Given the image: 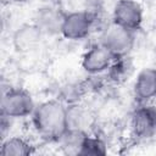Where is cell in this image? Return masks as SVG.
Wrapping results in <instances>:
<instances>
[{
    "label": "cell",
    "mask_w": 156,
    "mask_h": 156,
    "mask_svg": "<svg viewBox=\"0 0 156 156\" xmlns=\"http://www.w3.org/2000/svg\"><path fill=\"white\" fill-rule=\"evenodd\" d=\"M30 117L34 130L46 141H60L68 130L67 105L62 100L52 99L37 105Z\"/></svg>",
    "instance_id": "obj_1"
},
{
    "label": "cell",
    "mask_w": 156,
    "mask_h": 156,
    "mask_svg": "<svg viewBox=\"0 0 156 156\" xmlns=\"http://www.w3.org/2000/svg\"><path fill=\"white\" fill-rule=\"evenodd\" d=\"M35 106L29 91L22 88H10L1 98V115L10 119L32 116Z\"/></svg>",
    "instance_id": "obj_2"
},
{
    "label": "cell",
    "mask_w": 156,
    "mask_h": 156,
    "mask_svg": "<svg viewBox=\"0 0 156 156\" xmlns=\"http://www.w3.org/2000/svg\"><path fill=\"white\" fill-rule=\"evenodd\" d=\"M134 33L112 22L101 32L98 43L106 48L115 57L127 56L135 43Z\"/></svg>",
    "instance_id": "obj_3"
},
{
    "label": "cell",
    "mask_w": 156,
    "mask_h": 156,
    "mask_svg": "<svg viewBox=\"0 0 156 156\" xmlns=\"http://www.w3.org/2000/svg\"><path fill=\"white\" fill-rule=\"evenodd\" d=\"M94 26V16L89 11L84 10H73L69 12H66L62 28H61V35L72 41H78L85 39Z\"/></svg>",
    "instance_id": "obj_4"
},
{
    "label": "cell",
    "mask_w": 156,
    "mask_h": 156,
    "mask_svg": "<svg viewBox=\"0 0 156 156\" xmlns=\"http://www.w3.org/2000/svg\"><path fill=\"white\" fill-rule=\"evenodd\" d=\"M130 128L139 139H149L156 135V107L145 104H138L130 116Z\"/></svg>",
    "instance_id": "obj_5"
},
{
    "label": "cell",
    "mask_w": 156,
    "mask_h": 156,
    "mask_svg": "<svg viewBox=\"0 0 156 156\" xmlns=\"http://www.w3.org/2000/svg\"><path fill=\"white\" fill-rule=\"evenodd\" d=\"M143 7L135 0H118L112 11V22L136 32L143 24Z\"/></svg>",
    "instance_id": "obj_6"
},
{
    "label": "cell",
    "mask_w": 156,
    "mask_h": 156,
    "mask_svg": "<svg viewBox=\"0 0 156 156\" xmlns=\"http://www.w3.org/2000/svg\"><path fill=\"white\" fill-rule=\"evenodd\" d=\"M116 57L101 44L91 45L82 56V68L90 76L101 74L107 72Z\"/></svg>",
    "instance_id": "obj_7"
},
{
    "label": "cell",
    "mask_w": 156,
    "mask_h": 156,
    "mask_svg": "<svg viewBox=\"0 0 156 156\" xmlns=\"http://www.w3.org/2000/svg\"><path fill=\"white\" fill-rule=\"evenodd\" d=\"M65 12L60 9L46 6L37 11L34 16V24L39 28L43 35H56L61 34V28L65 18Z\"/></svg>",
    "instance_id": "obj_8"
},
{
    "label": "cell",
    "mask_w": 156,
    "mask_h": 156,
    "mask_svg": "<svg viewBox=\"0 0 156 156\" xmlns=\"http://www.w3.org/2000/svg\"><path fill=\"white\" fill-rule=\"evenodd\" d=\"M133 94L138 104H145L156 99V68L145 67L136 74Z\"/></svg>",
    "instance_id": "obj_9"
},
{
    "label": "cell",
    "mask_w": 156,
    "mask_h": 156,
    "mask_svg": "<svg viewBox=\"0 0 156 156\" xmlns=\"http://www.w3.org/2000/svg\"><path fill=\"white\" fill-rule=\"evenodd\" d=\"M41 38H43V33L34 23L23 24L13 33L12 44L18 52H28L38 46Z\"/></svg>",
    "instance_id": "obj_10"
},
{
    "label": "cell",
    "mask_w": 156,
    "mask_h": 156,
    "mask_svg": "<svg viewBox=\"0 0 156 156\" xmlns=\"http://www.w3.org/2000/svg\"><path fill=\"white\" fill-rule=\"evenodd\" d=\"M33 154V146L21 136H9L1 143V156H27Z\"/></svg>",
    "instance_id": "obj_11"
},
{
    "label": "cell",
    "mask_w": 156,
    "mask_h": 156,
    "mask_svg": "<svg viewBox=\"0 0 156 156\" xmlns=\"http://www.w3.org/2000/svg\"><path fill=\"white\" fill-rule=\"evenodd\" d=\"M87 134L88 133L85 130L68 129L58 141L62 151L66 155H79Z\"/></svg>",
    "instance_id": "obj_12"
},
{
    "label": "cell",
    "mask_w": 156,
    "mask_h": 156,
    "mask_svg": "<svg viewBox=\"0 0 156 156\" xmlns=\"http://www.w3.org/2000/svg\"><path fill=\"white\" fill-rule=\"evenodd\" d=\"M89 119H90V115L88 110H85L78 102L67 105L68 129L85 130V127L89 126Z\"/></svg>",
    "instance_id": "obj_13"
},
{
    "label": "cell",
    "mask_w": 156,
    "mask_h": 156,
    "mask_svg": "<svg viewBox=\"0 0 156 156\" xmlns=\"http://www.w3.org/2000/svg\"><path fill=\"white\" fill-rule=\"evenodd\" d=\"M132 68H133L132 61L127 55V56L116 57L106 73H107V76H108V78L111 80L118 83V82L124 80L129 76Z\"/></svg>",
    "instance_id": "obj_14"
},
{
    "label": "cell",
    "mask_w": 156,
    "mask_h": 156,
    "mask_svg": "<svg viewBox=\"0 0 156 156\" xmlns=\"http://www.w3.org/2000/svg\"><path fill=\"white\" fill-rule=\"evenodd\" d=\"M107 152L106 144L104 143L102 139H100L96 135H89L87 134L80 152L79 155H85V156H100L105 155Z\"/></svg>",
    "instance_id": "obj_15"
},
{
    "label": "cell",
    "mask_w": 156,
    "mask_h": 156,
    "mask_svg": "<svg viewBox=\"0 0 156 156\" xmlns=\"http://www.w3.org/2000/svg\"><path fill=\"white\" fill-rule=\"evenodd\" d=\"M11 1L16 4H27V2H30L32 0H11Z\"/></svg>",
    "instance_id": "obj_16"
}]
</instances>
